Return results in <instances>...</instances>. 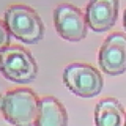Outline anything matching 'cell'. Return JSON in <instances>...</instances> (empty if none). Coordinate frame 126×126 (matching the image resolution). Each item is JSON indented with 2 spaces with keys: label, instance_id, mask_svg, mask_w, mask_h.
Instances as JSON below:
<instances>
[{
  "label": "cell",
  "instance_id": "ba28073f",
  "mask_svg": "<svg viewBox=\"0 0 126 126\" xmlns=\"http://www.w3.org/2000/svg\"><path fill=\"white\" fill-rule=\"evenodd\" d=\"M34 126H68V114L64 105L54 96L39 98Z\"/></svg>",
  "mask_w": 126,
  "mask_h": 126
},
{
  "label": "cell",
  "instance_id": "52a82bcc",
  "mask_svg": "<svg viewBox=\"0 0 126 126\" xmlns=\"http://www.w3.org/2000/svg\"><path fill=\"white\" fill-rule=\"evenodd\" d=\"M119 2L116 0H94L89 2L86 8L88 26L96 32L109 30L118 17Z\"/></svg>",
  "mask_w": 126,
  "mask_h": 126
},
{
  "label": "cell",
  "instance_id": "8fae6325",
  "mask_svg": "<svg viewBox=\"0 0 126 126\" xmlns=\"http://www.w3.org/2000/svg\"><path fill=\"white\" fill-rule=\"evenodd\" d=\"M123 26H124V29L126 31V8H125L124 13H123Z\"/></svg>",
  "mask_w": 126,
  "mask_h": 126
},
{
  "label": "cell",
  "instance_id": "9c48e42d",
  "mask_svg": "<svg viewBox=\"0 0 126 126\" xmlns=\"http://www.w3.org/2000/svg\"><path fill=\"white\" fill-rule=\"evenodd\" d=\"M95 126H126V112L114 97L101 98L94 107Z\"/></svg>",
  "mask_w": 126,
  "mask_h": 126
},
{
  "label": "cell",
  "instance_id": "6da1fadb",
  "mask_svg": "<svg viewBox=\"0 0 126 126\" xmlns=\"http://www.w3.org/2000/svg\"><path fill=\"white\" fill-rule=\"evenodd\" d=\"M39 98L28 88L9 90L0 95V112L13 126H34Z\"/></svg>",
  "mask_w": 126,
  "mask_h": 126
},
{
  "label": "cell",
  "instance_id": "277c9868",
  "mask_svg": "<svg viewBox=\"0 0 126 126\" xmlns=\"http://www.w3.org/2000/svg\"><path fill=\"white\" fill-rule=\"evenodd\" d=\"M63 83L73 94L81 97H94L103 87V79L99 71L82 62L71 63L64 68Z\"/></svg>",
  "mask_w": 126,
  "mask_h": 126
},
{
  "label": "cell",
  "instance_id": "30bf717a",
  "mask_svg": "<svg viewBox=\"0 0 126 126\" xmlns=\"http://www.w3.org/2000/svg\"><path fill=\"white\" fill-rule=\"evenodd\" d=\"M11 43V33L6 26V24L0 20V52L10 46Z\"/></svg>",
  "mask_w": 126,
  "mask_h": 126
},
{
  "label": "cell",
  "instance_id": "5b68a950",
  "mask_svg": "<svg viewBox=\"0 0 126 126\" xmlns=\"http://www.w3.org/2000/svg\"><path fill=\"white\" fill-rule=\"evenodd\" d=\"M53 21L57 32L66 40L79 41L87 35L86 16L72 4L62 3L58 5L53 11Z\"/></svg>",
  "mask_w": 126,
  "mask_h": 126
},
{
  "label": "cell",
  "instance_id": "7a4b0ae2",
  "mask_svg": "<svg viewBox=\"0 0 126 126\" xmlns=\"http://www.w3.org/2000/svg\"><path fill=\"white\" fill-rule=\"evenodd\" d=\"M4 23L10 33L25 43L34 44L43 37V22L30 6L24 4L9 6L4 13Z\"/></svg>",
  "mask_w": 126,
  "mask_h": 126
},
{
  "label": "cell",
  "instance_id": "3957f363",
  "mask_svg": "<svg viewBox=\"0 0 126 126\" xmlns=\"http://www.w3.org/2000/svg\"><path fill=\"white\" fill-rule=\"evenodd\" d=\"M37 63L32 53L20 45H10L0 52V72L18 84L32 82L37 75Z\"/></svg>",
  "mask_w": 126,
  "mask_h": 126
},
{
  "label": "cell",
  "instance_id": "8992f818",
  "mask_svg": "<svg viewBox=\"0 0 126 126\" xmlns=\"http://www.w3.org/2000/svg\"><path fill=\"white\" fill-rule=\"evenodd\" d=\"M100 69L111 76L126 71V35L121 32H112L106 36L98 51Z\"/></svg>",
  "mask_w": 126,
  "mask_h": 126
}]
</instances>
